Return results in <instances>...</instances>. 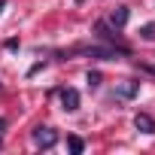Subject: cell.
<instances>
[{
  "mask_svg": "<svg viewBox=\"0 0 155 155\" xmlns=\"http://www.w3.org/2000/svg\"><path fill=\"white\" fill-rule=\"evenodd\" d=\"M34 143H37L40 149H52V146L58 143V131L49 128V125H37V128H34Z\"/></svg>",
  "mask_w": 155,
  "mask_h": 155,
  "instance_id": "obj_1",
  "label": "cell"
},
{
  "mask_svg": "<svg viewBox=\"0 0 155 155\" xmlns=\"http://www.w3.org/2000/svg\"><path fill=\"white\" fill-rule=\"evenodd\" d=\"M137 94H140V82H134V79H119V82H116V97L131 101V97H137Z\"/></svg>",
  "mask_w": 155,
  "mask_h": 155,
  "instance_id": "obj_2",
  "label": "cell"
},
{
  "mask_svg": "<svg viewBox=\"0 0 155 155\" xmlns=\"http://www.w3.org/2000/svg\"><path fill=\"white\" fill-rule=\"evenodd\" d=\"M61 110L64 113H76L79 110V91L76 88H61Z\"/></svg>",
  "mask_w": 155,
  "mask_h": 155,
  "instance_id": "obj_3",
  "label": "cell"
},
{
  "mask_svg": "<svg viewBox=\"0 0 155 155\" xmlns=\"http://www.w3.org/2000/svg\"><path fill=\"white\" fill-rule=\"evenodd\" d=\"M134 128H137L140 134H155V119H152L149 113H137V116H134Z\"/></svg>",
  "mask_w": 155,
  "mask_h": 155,
  "instance_id": "obj_4",
  "label": "cell"
},
{
  "mask_svg": "<svg viewBox=\"0 0 155 155\" xmlns=\"http://www.w3.org/2000/svg\"><path fill=\"white\" fill-rule=\"evenodd\" d=\"M110 25H113L116 31H122V28L128 25V6H116L113 15H110Z\"/></svg>",
  "mask_w": 155,
  "mask_h": 155,
  "instance_id": "obj_5",
  "label": "cell"
},
{
  "mask_svg": "<svg viewBox=\"0 0 155 155\" xmlns=\"http://www.w3.org/2000/svg\"><path fill=\"white\" fill-rule=\"evenodd\" d=\"M94 31H97V37H101V40L122 46V43H119V34H116V31H110V25H107V21H97V25H94Z\"/></svg>",
  "mask_w": 155,
  "mask_h": 155,
  "instance_id": "obj_6",
  "label": "cell"
},
{
  "mask_svg": "<svg viewBox=\"0 0 155 155\" xmlns=\"http://www.w3.org/2000/svg\"><path fill=\"white\" fill-rule=\"evenodd\" d=\"M67 146H70V152H73V155H79V152L85 149V143H82L79 137H67Z\"/></svg>",
  "mask_w": 155,
  "mask_h": 155,
  "instance_id": "obj_7",
  "label": "cell"
},
{
  "mask_svg": "<svg viewBox=\"0 0 155 155\" xmlns=\"http://www.w3.org/2000/svg\"><path fill=\"white\" fill-rule=\"evenodd\" d=\"M140 37H143L146 43H152V40H155V25H143V28H140Z\"/></svg>",
  "mask_w": 155,
  "mask_h": 155,
  "instance_id": "obj_8",
  "label": "cell"
},
{
  "mask_svg": "<svg viewBox=\"0 0 155 155\" xmlns=\"http://www.w3.org/2000/svg\"><path fill=\"white\" fill-rule=\"evenodd\" d=\"M85 79H88V85H91V88H97V85H101V73H97V70H88Z\"/></svg>",
  "mask_w": 155,
  "mask_h": 155,
  "instance_id": "obj_9",
  "label": "cell"
},
{
  "mask_svg": "<svg viewBox=\"0 0 155 155\" xmlns=\"http://www.w3.org/2000/svg\"><path fill=\"white\" fill-rule=\"evenodd\" d=\"M137 67H140V70H146V73H152V76H155V67H152V64H137Z\"/></svg>",
  "mask_w": 155,
  "mask_h": 155,
  "instance_id": "obj_10",
  "label": "cell"
},
{
  "mask_svg": "<svg viewBox=\"0 0 155 155\" xmlns=\"http://www.w3.org/2000/svg\"><path fill=\"white\" fill-rule=\"evenodd\" d=\"M0 131H6V119H0Z\"/></svg>",
  "mask_w": 155,
  "mask_h": 155,
  "instance_id": "obj_11",
  "label": "cell"
},
{
  "mask_svg": "<svg viewBox=\"0 0 155 155\" xmlns=\"http://www.w3.org/2000/svg\"><path fill=\"white\" fill-rule=\"evenodd\" d=\"M3 6H6V0H0V12H3Z\"/></svg>",
  "mask_w": 155,
  "mask_h": 155,
  "instance_id": "obj_12",
  "label": "cell"
}]
</instances>
